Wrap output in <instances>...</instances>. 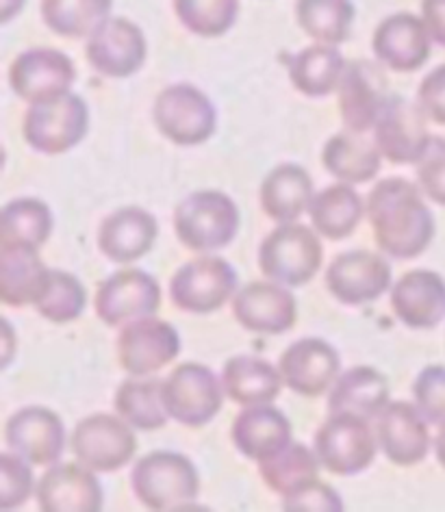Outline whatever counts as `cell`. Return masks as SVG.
<instances>
[{"mask_svg":"<svg viewBox=\"0 0 445 512\" xmlns=\"http://www.w3.org/2000/svg\"><path fill=\"white\" fill-rule=\"evenodd\" d=\"M422 196L419 185L400 176L385 178L370 191L367 220L376 246L391 259H417L435 239V217Z\"/></svg>","mask_w":445,"mask_h":512,"instance_id":"cell-1","label":"cell"},{"mask_svg":"<svg viewBox=\"0 0 445 512\" xmlns=\"http://www.w3.org/2000/svg\"><path fill=\"white\" fill-rule=\"evenodd\" d=\"M133 493L148 510L194 508L200 493L196 465L185 454L157 450L142 456L131 473Z\"/></svg>","mask_w":445,"mask_h":512,"instance_id":"cell-2","label":"cell"},{"mask_svg":"<svg viewBox=\"0 0 445 512\" xmlns=\"http://www.w3.org/2000/svg\"><path fill=\"white\" fill-rule=\"evenodd\" d=\"M178 241L192 252H215L237 237L239 209L224 191L202 189L185 196L174 209Z\"/></svg>","mask_w":445,"mask_h":512,"instance_id":"cell-3","label":"cell"},{"mask_svg":"<svg viewBox=\"0 0 445 512\" xmlns=\"http://www.w3.org/2000/svg\"><path fill=\"white\" fill-rule=\"evenodd\" d=\"M324 248L315 228L281 224L267 235L259 248V270L267 280L285 287H304L320 272Z\"/></svg>","mask_w":445,"mask_h":512,"instance_id":"cell-4","label":"cell"},{"mask_svg":"<svg viewBox=\"0 0 445 512\" xmlns=\"http://www.w3.org/2000/svg\"><path fill=\"white\" fill-rule=\"evenodd\" d=\"M157 131L176 146L209 142L218 126V113L202 89L189 83L165 87L152 107Z\"/></svg>","mask_w":445,"mask_h":512,"instance_id":"cell-5","label":"cell"},{"mask_svg":"<svg viewBox=\"0 0 445 512\" xmlns=\"http://www.w3.org/2000/svg\"><path fill=\"white\" fill-rule=\"evenodd\" d=\"M165 411L185 428H202L218 417L224 402L222 380L200 363L174 367L161 384Z\"/></svg>","mask_w":445,"mask_h":512,"instance_id":"cell-6","label":"cell"},{"mask_svg":"<svg viewBox=\"0 0 445 512\" xmlns=\"http://www.w3.org/2000/svg\"><path fill=\"white\" fill-rule=\"evenodd\" d=\"M89 128V109L76 94L37 102L24 113L22 135L42 155H63L83 142Z\"/></svg>","mask_w":445,"mask_h":512,"instance_id":"cell-7","label":"cell"},{"mask_svg":"<svg viewBox=\"0 0 445 512\" xmlns=\"http://www.w3.org/2000/svg\"><path fill=\"white\" fill-rule=\"evenodd\" d=\"M378 452L376 430L370 419L335 413L315 434V454L335 476H356L374 463Z\"/></svg>","mask_w":445,"mask_h":512,"instance_id":"cell-8","label":"cell"},{"mask_svg":"<svg viewBox=\"0 0 445 512\" xmlns=\"http://www.w3.org/2000/svg\"><path fill=\"white\" fill-rule=\"evenodd\" d=\"M237 293V272L220 256H198L172 276L170 298L176 309L192 315L220 311Z\"/></svg>","mask_w":445,"mask_h":512,"instance_id":"cell-9","label":"cell"},{"mask_svg":"<svg viewBox=\"0 0 445 512\" xmlns=\"http://www.w3.org/2000/svg\"><path fill=\"white\" fill-rule=\"evenodd\" d=\"M72 454L96 473L120 471L133 460L137 441L133 428L122 417L96 413L81 419L70 437Z\"/></svg>","mask_w":445,"mask_h":512,"instance_id":"cell-10","label":"cell"},{"mask_svg":"<svg viewBox=\"0 0 445 512\" xmlns=\"http://www.w3.org/2000/svg\"><path fill=\"white\" fill-rule=\"evenodd\" d=\"M339 113L350 133L374 131L380 113L391 98L383 63L356 59L346 66L339 83Z\"/></svg>","mask_w":445,"mask_h":512,"instance_id":"cell-11","label":"cell"},{"mask_svg":"<svg viewBox=\"0 0 445 512\" xmlns=\"http://www.w3.org/2000/svg\"><path fill=\"white\" fill-rule=\"evenodd\" d=\"M116 352L126 374L146 378L174 361L181 352V339L174 326L150 315L122 326Z\"/></svg>","mask_w":445,"mask_h":512,"instance_id":"cell-12","label":"cell"},{"mask_svg":"<svg viewBox=\"0 0 445 512\" xmlns=\"http://www.w3.org/2000/svg\"><path fill=\"white\" fill-rule=\"evenodd\" d=\"M426 122L428 115L419 102L391 94L374 126V144L383 159L393 165H411L422 159L432 139Z\"/></svg>","mask_w":445,"mask_h":512,"instance_id":"cell-13","label":"cell"},{"mask_svg":"<svg viewBox=\"0 0 445 512\" xmlns=\"http://www.w3.org/2000/svg\"><path fill=\"white\" fill-rule=\"evenodd\" d=\"M76 81L72 59L55 48H31L20 53L9 68V85L29 105L70 94Z\"/></svg>","mask_w":445,"mask_h":512,"instance_id":"cell-14","label":"cell"},{"mask_svg":"<svg viewBox=\"0 0 445 512\" xmlns=\"http://www.w3.org/2000/svg\"><path fill=\"white\" fill-rule=\"evenodd\" d=\"M96 315L111 328H122L161 309V289L142 270H122L100 283L96 291Z\"/></svg>","mask_w":445,"mask_h":512,"instance_id":"cell-15","label":"cell"},{"mask_svg":"<svg viewBox=\"0 0 445 512\" xmlns=\"http://www.w3.org/2000/svg\"><path fill=\"white\" fill-rule=\"evenodd\" d=\"M148 55L144 31L126 18H109L87 37L85 57L107 79H129Z\"/></svg>","mask_w":445,"mask_h":512,"instance_id":"cell-16","label":"cell"},{"mask_svg":"<svg viewBox=\"0 0 445 512\" xmlns=\"http://www.w3.org/2000/svg\"><path fill=\"white\" fill-rule=\"evenodd\" d=\"M326 289L339 304L363 306L378 300L391 287V267L370 250L339 254L326 270Z\"/></svg>","mask_w":445,"mask_h":512,"instance_id":"cell-17","label":"cell"},{"mask_svg":"<svg viewBox=\"0 0 445 512\" xmlns=\"http://www.w3.org/2000/svg\"><path fill=\"white\" fill-rule=\"evenodd\" d=\"M237 324L254 335H283L298 322L294 293L274 280H252L233 298Z\"/></svg>","mask_w":445,"mask_h":512,"instance_id":"cell-18","label":"cell"},{"mask_svg":"<svg viewBox=\"0 0 445 512\" xmlns=\"http://www.w3.org/2000/svg\"><path fill=\"white\" fill-rule=\"evenodd\" d=\"M5 443L9 452L35 467H50L66 450V426L61 417L44 406H27L7 419Z\"/></svg>","mask_w":445,"mask_h":512,"instance_id":"cell-19","label":"cell"},{"mask_svg":"<svg viewBox=\"0 0 445 512\" xmlns=\"http://www.w3.org/2000/svg\"><path fill=\"white\" fill-rule=\"evenodd\" d=\"M281 376L287 387L302 398H320L339 378L341 358L324 339H300L283 352Z\"/></svg>","mask_w":445,"mask_h":512,"instance_id":"cell-20","label":"cell"},{"mask_svg":"<svg viewBox=\"0 0 445 512\" xmlns=\"http://www.w3.org/2000/svg\"><path fill=\"white\" fill-rule=\"evenodd\" d=\"M376 439L387 460L398 467L419 465L430 450L428 421L411 402H389L376 417Z\"/></svg>","mask_w":445,"mask_h":512,"instance_id":"cell-21","label":"cell"},{"mask_svg":"<svg viewBox=\"0 0 445 512\" xmlns=\"http://www.w3.org/2000/svg\"><path fill=\"white\" fill-rule=\"evenodd\" d=\"M37 506L44 512H98L105 493L96 471L85 465H50L37 482Z\"/></svg>","mask_w":445,"mask_h":512,"instance_id":"cell-22","label":"cell"},{"mask_svg":"<svg viewBox=\"0 0 445 512\" xmlns=\"http://www.w3.org/2000/svg\"><path fill=\"white\" fill-rule=\"evenodd\" d=\"M432 37L422 18L393 14L378 24L372 48L380 63L393 72H415L430 57Z\"/></svg>","mask_w":445,"mask_h":512,"instance_id":"cell-23","label":"cell"},{"mask_svg":"<svg viewBox=\"0 0 445 512\" xmlns=\"http://www.w3.org/2000/svg\"><path fill=\"white\" fill-rule=\"evenodd\" d=\"M159 226L155 215L142 207H122L109 213L98 228V248L118 265L135 263L155 246Z\"/></svg>","mask_w":445,"mask_h":512,"instance_id":"cell-24","label":"cell"},{"mask_svg":"<svg viewBox=\"0 0 445 512\" xmlns=\"http://www.w3.org/2000/svg\"><path fill=\"white\" fill-rule=\"evenodd\" d=\"M391 309L404 326L430 330L445 319V280L437 272L413 270L391 287Z\"/></svg>","mask_w":445,"mask_h":512,"instance_id":"cell-25","label":"cell"},{"mask_svg":"<svg viewBox=\"0 0 445 512\" xmlns=\"http://www.w3.org/2000/svg\"><path fill=\"white\" fill-rule=\"evenodd\" d=\"M50 270L40 248L29 243L0 241V300L11 309L35 304L46 285Z\"/></svg>","mask_w":445,"mask_h":512,"instance_id":"cell-26","label":"cell"},{"mask_svg":"<svg viewBox=\"0 0 445 512\" xmlns=\"http://www.w3.org/2000/svg\"><path fill=\"white\" fill-rule=\"evenodd\" d=\"M231 437L241 456L263 463L291 443V424L270 404L246 406L233 421Z\"/></svg>","mask_w":445,"mask_h":512,"instance_id":"cell-27","label":"cell"},{"mask_svg":"<svg viewBox=\"0 0 445 512\" xmlns=\"http://www.w3.org/2000/svg\"><path fill=\"white\" fill-rule=\"evenodd\" d=\"M315 187L309 172L296 163H283L263 178L259 204L276 224H291L309 211Z\"/></svg>","mask_w":445,"mask_h":512,"instance_id":"cell-28","label":"cell"},{"mask_svg":"<svg viewBox=\"0 0 445 512\" xmlns=\"http://www.w3.org/2000/svg\"><path fill=\"white\" fill-rule=\"evenodd\" d=\"M389 404V380L374 367H352L335 380L328 395V415L346 413L376 419Z\"/></svg>","mask_w":445,"mask_h":512,"instance_id":"cell-29","label":"cell"},{"mask_svg":"<svg viewBox=\"0 0 445 512\" xmlns=\"http://www.w3.org/2000/svg\"><path fill=\"white\" fill-rule=\"evenodd\" d=\"M281 369L257 356H233L222 369V387L239 406L272 404L283 391Z\"/></svg>","mask_w":445,"mask_h":512,"instance_id":"cell-30","label":"cell"},{"mask_svg":"<svg viewBox=\"0 0 445 512\" xmlns=\"http://www.w3.org/2000/svg\"><path fill=\"white\" fill-rule=\"evenodd\" d=\"M380 161H383V155L376 144L350 131L330 137L322 150L324 170L348 185L374 181L380 172Z\"/></svg>","mask_w":445,"mask_h":512,"instance_id":"cell-31","label":"cell"},{"mask_svg":"<svg viewBox=\"0 0 445 512\" xmlns=\"http://www.w3.org/2000/svg\"><path fill=\"white\" fill-rule=\"evenodd\" d=\"M346 59L335 46L313 44L289 61V81L307 98H324L339 89Z\"/></svg>","mask_w":445,"mask_h":512,"instance_id":"cell-32","label":"cell"},{"mask_svg":"<svg viewBox=\"0 0 445 512\" xmlns=\"http://www.w3.org/2000/svg\"><path fill=\"white\" fill-rule=\"evenodd\" d=\"M365 211V204L352 185L339 183L313 196L309 217L317 235L330 241H341L354 233Z\"/></svg>","mask_w":445,"mask_h":512,"instance_id":"cell-33","label":"cell"},{"mask_svg":"<svg viewBox=\"0 0 445 512\" xmlns=\"http://www.w3.org/2000/svg\"><path fill=\"white\" fill-rule=\"evenodd\" d=\"M161 380L155 378H129L124 380L116 398H113V408L116 415L122 417L133 430L152 432L168 424V411H165L163 395H161Z\"/></svg>","mask_w":445,"mask_h":512,"instance_id":"cell-34","label":"cell"},{"mask_svg":"<svg viewBox=\"0 0 445 512\" xmlns=\"http://www.w3.org/2000/svg\"><path fill=\"white\" fill-rule=\"evenodd\" d=\"M296 20L317 44L339 46L350 40L354 5L352 0H298Z\"/></svg>","mask_w":445,"mask_h":512,"instance_id":"cell-35","label":"cell"},{"mask_svg":"<svg viewBox=\"0 0 445 512\" xmlns=\"http://www.w3.org/2000/svg\"><path fill=\"white\" fill-rule=\"evenodd\" d=\"M113 0H42L46 27L70 40L89 37L109 20Z\"/></svg>","mask_w":445,"mask_h":512,"instance_id":"cell-36","label":"cell"},{"mask_svg":"<svg viewBox=\"0 0 445 512\" xmlns=\"http://www.w3.org/2000/svg\"><path fill=\"white\" fill-rule=\"evenodd\" d=\"M320 458L307 445L289 443L285 450L259 463V476L278 495H287L300 486L317 480Z\"/></svg>","mask_w":445,"mask_h":512,"instance_id":"cell-37","label":"cell"},{"mask_svg":"<svg viewBox=\"0 0 445 512\" xmlns=\"http://www.w3.org/2000/svg\"><path fill=\"white\" fill-rule=\"evenodd\" d=\"M53 226V213H50L46 202L35 198H18L5 204L0 241L29 243V246L42 248L53 235Z\"/></svg>","mask_w":445,"mask_h":512,"instance_id":"cell-38","label":"cell"},{"mask_svg":"<svg viewBox=\"0 0 445 512\" xmlns=\"http://www.w3.org/2000/svg\"><path fill=\"white\" fill-rule=\"evenodd\" d=\"M85 304L87 291L79 278L61 270H50L40 298L33 306L46 322L70 324L83 315Z\"/></svg>","mask_w":445,"mask_h":512,"instance_id":"cell-39","label":"cell"},{"mask_svg":"<svg viewBox=\"0 0 445 512\" xmlns=\"http://www.w3.org/2000/svg\"><path fill=\"white\" fill-rule=\"evenodd\" d=\"M174 14L189 33L213 40L233 29L239 0H174Z\"/></svg>","mask_w":445,"mask_h":512,"instance_id":"cell-40","label":"cell"},{"mask_svg":"<svg viewBox=\"0 0 445 512\" xmlns=\"http://www.w3.org/2000/svg\"><path fill=\"white\" fill-rule=\"evenodd\" d=\"M37 489L31 463L14 452L0 456V510L24 506Z\"/></svg>","mask_w":445,"mask_h":512,"instance_id":"cell-41","label":"cell"},{"mask_svg":"<svg viewBox=\"0 0 445 512\" xmlns=\"http://www.w3.org/2000/svg\"><path fill=\"white\" fill-rule=\"evenodd\" d=\"M413 400L428 424H445V367L430 365L413 382Z\"/></svg>","mask_w":445,"mask_h":512,"instance_id":"cell-42","label":"cell"},{"mask_svg":"<svg viewBox=\"0 0 445 512\" xmlns=\"http://www.w3.org/2000/svg\"><path fill=\"white\" fill-rule=\"evenodd\" d=\"M417 185L424 196L445 207V139L432 137L422 159L417 161Z\"/></svg>","mask_w":445,"mask_h":512,"instance_id":"cell-43","label":"cell"},{"mask_svg":"<svg viewBox=\"0 0 445 512\" xmlns=\"http://www.w3.org/2000/svg\"><path fill=\"white\" fill-rule=\"evenodd\" d=\"M283 508L289 512H341L343 499L339 493L320 478L283 495Z\"/></svg>","mask_w":445,"mask_h":512,"instance_id":"cell-44","label":"cell"},{"mask_svg":"<svg viewBox=\"0 0 445 512\" xmlns=\"http://www.w3.org/2000/svg\"><path fill=\"white\" fill-rule=\"evenodd\" d=\"M417 102L428 120L445 126V63L426 74V79L419 85Z\"/></svg>","mask_w":445,"mask_h":512,"instance_id":"cell-45","label":"cell"},{"mask_svg":"<svg viewBox=\"0 0 445 512\" xmlns=\"http://www.w3.org/2000/svg\"><path fill=\"white\" fill-rule=\"evenodd\" d=\"M422 20L432 37V42L445 46V0H424Z\"/></svg>","mask_w":445,"mask_h":512,"instance_id":"cell-46","label":"cell"},{"mask_svg":"<svg viewBox=\"0 0 445 512\" xmlns=\"http://www.w3.org/2000/svg\"><path fill=\"white\" fill-rule=\"evenodd\" d=\"M24 3H27V0H0V22L7 24L14 20L24 9Z\"/></svg>","mask_w":445,"mask_h":512,"instance_id":"cell-47","label":"cell"},{"mask_svg":"<svg viewBox=\"0 0 445 512\" xmlns=\"http://www.w3.org/2000/svg\"><path fill=\"white\" fill-rule=\"evenodd\" d=\"M435 454H437L439 465L445 469V424L439 426V434L435 439Z\"/></svg>","mask_w":445,"mask_h":512,"instance_id":"cell-48","label":"cell"},{"mask_svg":"<svg viewBox=\"0 0 445 512\" xmlns=\"http://www.w3.org/2000/svg\"><path fill=\"white\" fill-rule=\"evenodd\" d=\"M5 337H7V341L11 339V326L7 322H5ZM9 358H11V348H9V343H5V361H3L5 367L9 365Z\"/></svg>","mask_w":445,"mask_h":512,"instance_id":"cell-49","label":"cell"}]
</instances>
